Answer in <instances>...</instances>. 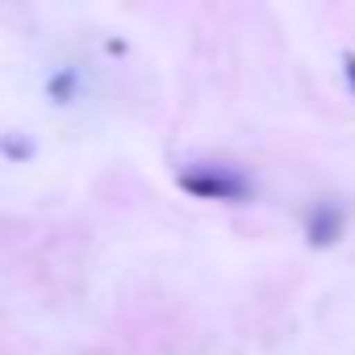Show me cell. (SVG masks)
Here are the masks:
<instances>
[{
    "label": "cell",
    "instance_id": "1",
    "mask_svg": "<svg viewBox=\"0 0 355 355\" xmlns=\"http://www.w3.org/2000/svg\"><path fill=\"white\" fill-rule=\"evenodd\" d=\"M175 184L197 201H226V205L251 201V193H255V184L247 175L239 167H226V163H193L175 175Z\"/></svg>",
    "mask_w": 355,
    "mask_h": 355
},
{
    "label": "cell",
    "instance_id": "2",
    "mask_svg": "<svg viewBox=\"0 0 355 355\" xmlns=\"http://www.w3.org/2000/svg\"><path fill=\"white\" fill-rule=\"evenodd\" d=\"M347 230V214L330 201H318L309 214H305V243L309 247H334Z\"/></svg>",
    "mask_w": 355,
    "mask_h": 355
},
{
    "label": "cell",
    "instance_id": "3",
    "mask_svg": "<svg viewBox=\"0 0 355 355\" xmlns=\"http://www.w3.org/2000/svg\"><path fill=\"white\" fill-rule=\"evenodd\" d=\"M76 88H80V71L76 67H59L51 80H46V96L55 105H71L76 101Z\"/></svg>",
    "mask_w": 355,
    "mask_h": 355
},
{
    "label": "cell",
    "instance_id": "4",
    "mask_svg": "<svg viewBox=\"0 0 355 355\" xmlns=\"http://www.w3.org/2000/svg\"><path fill=\"white\" fill-rule=\"evenodd\" d=\"M0 155L5 159H17V163H26V159H34V142L30 138H0Z\"/></svg>",
    "mask_w": 355,
    "mask_h": 355
},
{
    "label": "cell",
    "instance_id": "5",
    "mask_svg": "<svg viewBox=\"0 0 355 355\" xmlns=\"http://www.w3.org/2000/svg\"><path fill=\"white\" fill-rule=\"evenodd\" d=\"M343 80H347V88L355 96V51H343Z\"/></svg>",
    "mask_w": 355,
    "mask_h": 355
}]
</instances>
